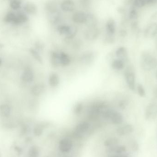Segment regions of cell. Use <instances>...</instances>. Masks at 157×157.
Segmentation results:
<instances>
[{
    "mask_svg": "<svg viewBox=\"0 0 157 157\" xmlns=\"http://www.w3.org/2000/svg\"><path fill=\"white\" fill-rule=\"evenodd\" d=\"M102 117L110 121L113 124H120L123 122V117L119 112L111 109H106L101 114Z\"/></svg>",
    "mask_w": 157,
    "mask_h": 157,
    "instance_id": "1",
    "label": "cell"
},
{
    "mask_svg": "<svg viewBox=\"0 0 157 157\" xmlns=\"http://www.w3.org/2000/svg\"><path fill=\"white\" fill-rule=\"evenodd\" d=\"M141 64L144 71H152L157 67V59L149 53H144L141 58Z\"/></svg>",
    "mask_w": 157,
    "mask_h": 157,
    "instance_id": "2",
    "label": "cell"
},
{
    "mask_svg": "<svg viewBox=\"0 0 157 157\" xmlns=\"http://www.w3.org/2000/svg\"><path fill=\"white\" fill-rule=\"evenodd\" d=\"M124 77L127 86L131 90H135V75L132 68H127L124 73Z\"/></svg>",
    "mask_w": 157,
    "mask_h": 157,
    "instance_id": "3",
    "label": "cell"
},
{
    "mask_svg": "<svg viewBox=\"0 0 157 157\" xmlns=\"http://www.w3.org/2000/svg\"><path fill=\"white\" fill-rule=\"evenodd\" d=\"M73 147V143L72 141L68 137L62 138L59 142V150L63 154H66L71 152Z\"/></svg>",
    "mask_w": 157,
    "mask_h": 157,
    "instance_id": "4",
    "label": "cell"
},
{
    "mask_svg": "<svg viewBox=\"0 0 157 157\" xmlns=\"http://www.w3.org/2000/svg\"><path fill=\"white\" fill-rule=\"evenodd\" d=\"M90 125L89 123L86 121H82L79 123L75 129V136L77 138H80L89 130Z\"/></svg>",
    "mask_w": 157,
    "mask_h": 157,
    "instance_id": "5",
    "label": "cell"
},
{
    "mask_svg": "<svg viewBox=\"0 0 157 157\" xmlns=\"http://www.w3.org/2000/svg\"><path fill=\"white\" fill-rule=\"evenodd\" d=\"M146 38H153L157 35V23L154 22L147 25L144 32Z\"/></svg>",
    "mask_w": 157,
    "mask_h": 157,
    "instance_id": "6",
    "label": "cell"
},
{
    "mask_svg": "<svg viewBox=\"0 0 157 157\" xmlns=\"http://www.w3.org/2000/svg\"><path fill=\"white\" fill-rule=\"evenodd\" d=\"M157 115V104L150 103L147 107L145 112V118L147 120L154 119Z\"/></svg>",
    "mask_w": 157,
    "mask_h": 157,
    "instance_id": "7",
    "label": "cell"
},
{
    "mask_svg": "<svg viewBox=\"0 0 157 157\" xmlns=\"http://www.w3.org/2000/svg\"><path fill=\"white\" fill-rule=\"evenodd\" d=\"M100 30L97 27L88 28L85 33V37L90 40H93L98 38L100 35Z\"/></svg>",
    "mask_w": 157,
    "mask_h": 157,
    "instance_id": "8",
    "label": "cell"
},
{
    "mask_svg": "<svg viewBox=\"0 0 157 157\" xmlns=\"http://www.w3.org/2000/svg\"><path fill=\"white\" fill-rule=\"evenodd\" d=\"M134 129L132 125L127 124L119 127L116 130V133L120 136H123L132 133L134 132Z\"/></svg>",
    "mask_w": 157,
    "mask_h": 157,
    "instance_id": "9",
    "label": "cell"
},
{
    "mask_svg": "<svg viewBox=\"0 0 157 157\" xmlns=\"http://www.w3.org/2000/svg\"><path fill=\"white\" fill-rule=\"evenodd\" d=\"M95 55L92 52H86L81 55L80 58V61L85 64H89L92 63L95 59Z\"/></svg>",
    "mask_w": 157,
    "mask_h": 157,
    "instance_id": "10",
    "label": "cell"
},
{
    "mask_svg": "<svg viewBox=\"0 0 157 157\" xmlns=\"http://www.w3.org/2000/svg\"><path fill=\"white\" fill-rule=\"evenodd\" d=\"M106 29L107 35L114 36L116 32V22L113 18L108 19L106 24Z\"/></svg>",
    "mask_w": 157,
    "mask_h": 157,
    "instance_id": "11",
    "label": "cell"
},
{
    "mask_svg": "<svg viewBox=\"0 0 157 157\" xmlns=\"http://www.w3.org/2000/svg\"><path fill=\"white\" fill-rule=\"evenodd\" d=\"M86 18V14L82 11H78L74 14L72 20L77 24H85Z\"/></svg>",
    "mask_w": 157,
    "mask_h": 157,
    "instance_id": "12",
    "label": "cell"
},
{
    "mask_svg": "<svg viewBox=\"0 0 157 157\" xmlns=\"http://www.w3.org/2000/svg\"><path fill=\"white\" fill-rule=\"evenodd\" d=\"M46 90L45 86L42 83L36 84L32 87L31 92L33 96L39 97L45 92Z\"/></svg>",
    "mask_w": 157,
    "mask_h": 157,
    "instance_id": "13",
    "label": "cell"
},
{
    "mask_svg": "<svg viewBox=\"0 0 157 157\" xmlns=\"http://www.w3.org/2000/svg\"><path fill=\"white\" fill-rule=\"evenodd\" d=\"M98 22V19L94 14L92 13L86 14V18L85 24L88 28L97 27Z\"/></svg>",
    "mask_w": 157,
    "mask_h": 157,
    "instance_id": "14",
    "label": "cell"
},
{
    "mask_svg": "<svg viewBox=\"0 0 157 157\" xmlns=\"http://www.w3.org/2000/svg\"><path fill=\"white\" fill-rule=\"evenodd\" d=\"M61 8L65 12H72L75 9V4L72 0H64L61 4Z\"/></svg>",
    "mask_w": 157,
    "mask_h": 157,
    "instance_id": "15",
    "label": "cell"
},
{
    "mask_svg": "<svg viewBox=\"0 0 157 157\" xmlns=\"http://www.w3.org/2000/svg\"><path fill=\"white\" fill-rule=\"evenodd\" d=\"M126 151V147L124 145H117L108 147L107 152L109 154H115L114 155H120L123 154Z\"/></svg>",
    "mask_w": 157,
    "mask_h": 157,
    "instance_id": "16",
    "label": "cell"
},
{
    "mask_svg": "<svg viewBox=\"0 0 157 157\" xmlns=\"http://www.w3.org/2000/svg\"><path fill=\"white\" fill-rule=\"evenodd\" d=\"M48 19L51 24L56 25L60 20L61 13L59 10L51 13H48Z\"/></svg>",
    "mask_w": 157,
    "mask_h": 157,
    "instance_id": "17",
    "label": "cell"
},
{
    "mask_svg": "<svg viewBox=\"0 0 157 157\" xmlns=\"http://www.w3.org/2000/svg\"><path fill=\"white\" fill-rule=\"evenodd\" d=\"M24 10L27 13L34 15H36L37 13V6L32 2H27L25 5Z\"/></svg>",
    "mask_w": 157,
    "mask_h": 157,
    "instance_id": "18",
    "label": "cell"
},
{
    "mask_svg": "<svg viewBox=\"0 0 157 157\" xmlns=\"http://www.w3.org/2000/svg\"><path fill=\"white\" fill-rule=\"evenodd\" d=\"M28 17L23 12H19L17 15H16V18L13 24L14 25H19L26 23L28 21Z\"/></svg>",
    "mask_w": 157,
    "mask_h": 157,
    "instance_id": "19",
    "label": "cell"
},
{
    "mask_svg": "<svg viewBox=\"0 0 157 157\" xmlns=\"http://www.w3.org/2000/svg\"><path fill=\"white\" fill-rule=\"evenodd\" d=\"M34 75L33 71L29 68L26 69L22 74V80L25 82L29 83L34 80Z\"/></svg>",
    "mask_w": 157,
    "mask_h": 157,
    "instance_id": "20",
    "label": "cell"
},
{
    "mask_svg": "<svg viewBox=\"0 0 157 157\" xmlns=\"http://www.w3.org/2000/svg\"><path fill=\"white\" fill-rule=\"evenodd\" d=\"M50 60L52 65L55 68L59 67L60 64L59 59V52L52 51L51 52Z\"/></svg>",
    "mask_w": 157,
    "mask_h": 157,
    "instance_id": "21",
    "label": "cell"
},
{
    "mask_svg": "<svg viewBox=\"0 0 157 157\" xmlns=\"http://www.w3.org/2000/svg\"><path fill=\"white\" fill-rule=\"evenodd\" d=\"M60 62L61 65L63 66H68L71 63V59L68 54L63 52H59Z\"/></svg>",
    "mask_w": 157,
    "mask_h": 157,
    "instance_id": "22",
    "label": "cell"
},
{
    "mask_svg": "<svg viewBox=\"0 0 157 157\" xmlns=\"http://www.w3.org/2000/svg\"><path fill=\"white\" fill-rule=\"evenodd\" d=\"M45 9L48 13H51L58 10L57 3L53 0H49L45 3Z\"/></svg>",
    "mask_w": 157,
    "mask_h": 157,
    "instance_id": "23",
    "label": "cell"
},
{
    "mask_svg": "<svg viewBox=\"0 0 157 157\" xmlns=\"http://www.w3.org/2000/svg\"><path fill=\"white\" fill-rule=\"evenodd\" d=\"M48 83L52 87H56L60 83V78L58 74L52 73L50 75L48 78Z\"/></svg>",
    "mask_w": 157,
    "mask_h": 157,
    "instance_id": "24",
    "label": "cell"
},
{
    "mask_svg": "<svg viewBox=\"0 0 157 157\" xmlns=\"http://www.w3.org/2000/svg\"><path fill=\"white\" fill-rule=\"evenodd\" d=\"M40 148L36 145L30 147L28 152V157H39L40 156Z\"/></svg>",
    "mask_w": 157,
    "mask_h": 157,
    "instance_id": "25",
    "label": "cell"
},
{
    "mask_svg": "<svg viewBox=\"0 0 157 157\" xmlns=\"http://www.w3.org/2000/svg\"><path fill=\"white\" fill-rule=\"evenodd\" d=\"M115 55L118 59L124 61V60L127 57V49L124 47H120L116 51Z\"/></svg>",
    "mask_w": 157,
    "mask_h": 157,
    "instance_id": "26",
    "label": "cell"
},
{
    "mask_svg": "<svg viewBox=\"0 0 157 157\" xmlns=\"http://www.w3.org/2000/svg\"><path fill=\"white\" fill-rule=\"evenodd\" d=\"M11 111V107L8 104H2L0 106V115L2 117L5 118L9 117Z\"/></svg>",
    "mask_w": 157,
    "mask_h": 157,
    "instance_id": "27",
    "label": "cell"
},
{
    "mask_svg": "<svg viewBox=\"0 0 157 157\" xmlns=\"http://www.w3.org/2000/svg\"><path fill=\"white\" fill-rule=\"evenodd\" d=\"M47 126L46 124L40 123L36 124L33 129V133L36 136H40L42 135L44 129Z\"/></svg>",
    "mask_w": 157,
    "mask_h": 157,
    "instance_id": "28",
    "label": "cell"
},
{
    "mask_svg": "<svg viewBox=\"0 0 157 157\" xmlns=\"http://www.w3.org/2000/svg\"><path fill=\"white\" fill-rule=\"evenodd\" d=\"M119 141L118 138L115 137H109L106 139L103 142V145L105 147H112L117 145L119 144Z\"/></svg>",
    "mask_w": 157,
    "mask_h": 157,
    "instance_id": "29",
    "label": "cell"
},
{
    "mask_svg": "<svg viewBox=\"0 0 157 157\" xmlns=\"http://www.w3.org/2000/svg\"><path fill=\"white\" fill-rule=\"evenodd\" d=\"M124 61L120 59H114L112 63V67L114 70L121 71L124 67Z\"/></svg>",
    "mask_w": 157,
    "mask_h": 157,
    "instance_id": "30",
    "label": "cell"
},
{
    "mask_svg": "<svg viewBox=\"0 0 157 157\" xmlns=\"http://www.w3.org/2000/svg\"><path fill=\"white\" fill-rule=\"evenodd\" d=\"M70 29H71V25H69L66 24L59 25L57 27V30L59 34L60 35H64L65 36L69 34Z\"/></svg>",
    "mask_w": 157,
    "mask_h": 157,
    "instance_id": "31",
    "label": "cell"
},
{
    "mask_svg": "<svg viewBox=\"0 0 157 157\" xmlns=\"http://www.w3.org/2000/svg\"><path fill=\"white\" fill-rule=\"evenodd\" d=\"M138 17V13L137 8L132 5L128 13V18L131 21L137 20Z\"/></svg>",
    "mask_w": 157,
    "mask_h": 157,
    "instance_id": "32",
    "label": "cell"
},
{
    "mask_svg": "<svg viewBox=\"0 0 157 157\" xmlns=\"http://www.w3.org/2000/svg\"><path fill=\"white\" fill-rule=\"evenodd\" d=\"M78 32V28L75 25H71V29L69 34L65 36V38L68 40H71L74 38Z\"/></svg>",
    "mask_w": 157,
    "mask_h": 157,
    "instance_id": "33",
    "label": "cell"
},
{
    "mask_svg": "<svg viewBox=\"0 0 157 157\" xmlns=\"http://www.w3.org/2000/svg\"><path fill=\"white\" fill-rule=\"evenodd\" d=\"M29 51H30V53H31L32 57L38 62L40 64H42L43 63V60H42V58H41V56H40V54H39L37 51L35 49L31 48L29 50Z\"/></svg>",
    "mask_w": 157,
    "mask_h": 157,
    "instance_id": "34",
    "label": "cell"
},
{
    "mask_svg": "<svg viewBox=\"0 0 157 157\" xmlns=\"http://www.w3.org/2000/svg\"><path fill=\"white\" fill-rule=\"evenodd\" d=\"M132 5L137 9H140L147 6L146 0H133Z\"/></svg>",
    "mask_w": 157,
    "mask_h": 157,
    "instance_id": "35",
    "label": "cell"
},
{
    "mask_svg": "<svg viewBox=\"0 0 157 157\" xmlns=\"http://www.w3.org/2000/svg\"><path fill=\"white\" fill-rule=\"evenodd\" d=\"M16 18V15L12 12L8 13L4 18V21L6 23H12L14 21Z\"/></svg>",
    "mask_w": 157,
    "mask_h": 157,
    "instance_id": "36",
    "label": "cell"
},
{
    "mask_svg": "<svg viewBox=\"0 0 157 157\" xmlns=\"http://www.w3.org/2000/svg\"><path fill=\"white\" fill-rule=\"evenodd\" d=\"M21 2L16 0H10V6L13 10H17L20 8Z\"/></svg>",
    "mask_w": 157,
    "mask_h": 157,
    "instance_id": "37",
    "label": "cell"
},
{
    "mask_svg": "<svg viewBox=\"0 0 157 157\" xmlns=\"http://www.w3.org/2000/svg\"><path fill=\"white\" fill-rule=\"evenodd\" d=\"M83 104L80 102H78L75 106L73 111L75 115H79L83 110Z\"/></svg>",
    "mask_w": 157,
    "mask_h": 157,
    "instance_id": "38",
    "label": "cell"
},
{
    "mask_svg": "<svg viewBox=\"0 0 157 157\" xmlns=\"http://www.w3.org/2000/svg\"><path fill=\"white\" fill-rule=\"evenodd\" d=\"M137 91L138 95L141 97H144L146 96L145 90L143 85L138 84L137 86Z\"/></svg>",
    "mask_w": 157,
    "mask_h": 157,
    "instance_id": "39",
    "label": "cell"
},
{
    "mask_svg": "<svg viewBox=\"0 0 157 157\" xmlns=\"http://www.w3.org/2000/svg\"><path fill=\"white\" fill-rule=\"evenodd\" d=\"M91 0H79V4L82 8L87 9L90 6Z\"/></svg>",
    "mask_w": 157,
    "mask_h": 157,
    "instance_id": "40",
    "label": "cell"
},
{
    "mask_svg": "<svg viewBox=\"0 0 157 157\" xmlns=\"http://www.w3.org/2000/svg\"><path fill=\"white\" fill-rule=\"evenodd\" d=\"M130 146H131L132 150L135 152L138 151L139 149V144L136 140H132L130 143Z\"/></svg>",
    "mask_w": 157,
    "mask_h": 157,
    "instance_id": "41",
    "label": "cell"
},
{
    "mask_svg": "<svg viewBox=\"0 0 157 157\" xmlns=\"http://www.w3.org/2000/svg\"><path fill=\"white\" fill-rule=\"evenodd\" d=\"M131 29L133 31H137L139 29V23H138L137 20H134V21H132L131 22Z\"/></svg>",
    "mask_w": 157,
    "mask_h": 157,
    "instance_id": "42",
    "label": "cell"
},
{
    "mask_svg": "<svg viewBox=\"0 0 157 157\" xmlns=\"http://www.w3.org/2000/svg\"><path fill=\"white\" fill-rule=\"evenodd\" d=\"M29 126L26 124H22L20 129V135L24 136L28 132Z\"/></svg>",
    "mask_w": 157,
    "mask_h": 157,
    "instance_id": "43",
    "label": "cell"
},
{
    "mask_svg": "<svg viewBox=\"0 0 157 157\" xmlns=\"http://www.w3.org/2000/svg\"><path fill=\"white\" fill-rule=\"evenodd\" d=\"M35 47L37 50L41 51L44 49L45 48L44 44L40 41H37L35 43Z\"/></svg>",
    "mask_w": 157,
    "mask_h": 157,
    "instance_id": "44",
    "label": "cell"
},
{
    "mask_svg": "<svg viewBox=\"0 0 157 157\" xmlns=\"http://www.w3.org/2000/svg\"><path fill=\"white\" fill-rule=\"evenodd\" d=\"M118 105H119V107H120V109H124L127 107L128 103H127V101L126 100H122L119 101Z\"/></svg>",
    "mask_w": 157,
    "mask_h": 157,
    "instance_id": "45",
    "label": "cell"
},
{
    "mask_svg": "<svg viewBox=\"0 0 157 157\" xmlns=\"http://www.w3.org/2000/svg\"><path fill=\"white\" fill-rule=\"evenodd\" d=\"M105 40L108 43H113L115 41L114 36L107 35V36L105 37Z\"/></svg>",
    "mask_w": 157,
    "mask_h": 157,
    "instance_id": "46",
    "label": "cell"
},
{
    "mask_svg": "<svg viewBox=\"0 0 157 157\" xmlns=\"http://www.w3.org/2000/svg\"><path fill=\"white\" fill-rule=\"evenodd\" d=\"M117 12L119 13V14L121 15L125 14V12H126V10H125V8L123 6H119L118 7L117 9Z\"/></svg>",
    "mask_w": 157,
    "mask_h": 157,
    "instance_id": "47",
    "label": "cell"
},
{
    "mask_svg": "<svg viewBox=\"0 0 157 157\" xmlns=\"http://www.w3.org/2000/svg\"><path fill=\"white\" fill-rule=\"evenodd\" d=\"M119 35L122 37H125L127 35V31L124 29H121L119 31Z\"/></svg>",
    "mask_w": 157,
    "mask_h": 157,
    "instance_id": "48",
    "label": "cell"
},
{
    "mask_svg": "<svg viewBox=\"0 0 157 157\" xmlns=\"http://www.w3.org/2000/svg\"><path fill=\"white\" fill-rule=\"evenodd\" d=\"M147 5L152 6L157 4V0H146Z\"/></svg>",
    "mask_w": 157,
    "mask_h": 157,
    "instance_id": "49",
    "label": "cell"
},
{
    "mask_svg": "<svg viewBox=\"0 0 157 157\" xmlns=\"http://www.w3.org/2000/svg\"><path fill=\"white\" fill-rule=\"evenodd\" d=\"M15 150L16 151L18 155H21L23 153V149L22 148L18 146H15L14 147Z\"/></svg>",
    "mask_w": 157,
    "mask_h": 157,
    "instance_id": "50",
    "label": "cell"
},
{
    "mask_svg": "<svg viewBox=\"0 0 157 157\" xmlns=\"http://www.w3.org/2000/svg\"><path fill=\"white\" fill-rule=\"evenodd\" d=\"M151 19L155 22L157 21V10L152 14L151 16Z\"/></svg>",
    "mask_w": 157,
    "mask_h": 157,
    "instance_id": "51",
    "label": "cell"
},
{
    "mask_svg": "<svg viewBox=\"0 0 157 157\" xmlns=\"http://www.w3.org/2000/svg\"><path fill=\"white\" fill-rule=\"evenodd\" d=\"M154 96L155 98H157V87L155 88L154 91Z\"/></svg>",
    "mask_w": 157,
    "mask_h": 157,
    "instance_id": "52",
    "label": "cell"
},
{
    "mask_svg": "<svg viewBox=\"0 0 157 157\" xmlns=\"http://www.w3.org/2000/svg\"><path fill=\"white\" fill-rule=\"evenodd\" d=\"M119 157H129L128 156L126 155H119Z\"/></svg>",
    "mask_w": 157,
    "mask_h": 157,
    "instance_id": "53",
    "label": "cell"
},
{
    "mask_svg": "<svg viewBox=\"0 0 157 157\" xmlns=\"http://www.w3.org/2000/svg\"><path fill=\"white\" fill-rule=\"evenodd\" d=\"M109 157H119V155H112Z\"/></svg>",
    "mask_w": 157,
    "mask_h": 157,
    "instance_id": "54",
    "label": "cell"
},
{
    "mask_svg": "<svg viewBox=\"0 0 157 157\" xmlns=\"http://www.w3.org/2000/svg\"><path fill=\"white\" fill-rule=\"evenodd\" d=\"M4 48V45L2 44H0V50L2 48Z\"/></svg>",
    "mask_w": 157,
    "mask_h": 157,
    "instance_id": "55",
    "label": "cell"
},
{
    "mask_svg": "<svg viewBox=\"0 0 157 157\" xmlns=\"http://www.w3.org/2000/svg\"><path fill=\"white\" fill-rule=\"evenodd\" d=\"M63 157H71V156H70V155H65V156H63Z\"/></svg>",
    "mask_w": 157,
    "mask_h": 157,
    "instance_id": "56",
    "label": "cell"
},
{
    "mask_svg": "<svg viewBox=\"0 0 157 157\" xmlns=\"http://www.w3.org/2000/svg\"><path fill=\"white\" fill-rule=\"evenodd\" d=\"M2 63V60L1 59H0V66H1V64Z\"/></svg>",
    "mask_w": 157,
    "mask_h": 157,
    "instance_id": "57",
    "label": "cell"
},
{
    "mask_svg": "<svg viewBox=\"0 0 157 157\" xmlns=\"http://www.w3.org/2000/svg\"><path fill=\"white\" fill-rule=\"evenodd\" d=\"M156 78L157 79V71L156 73Z\"/></svg>",
    "mask_w": 157,
    "mask_h": 157,
    "instance_id": "58",
    "label": "cell"
},
{
    "mask_svg": "<svg viewBox=\"0 0 157 157\" xmlns=\"http://www.w3.org/2000/svg\"><path fill=\"white\" fill-rule=\"evenodd\" d=\"M16 1H19V2H21V1H22V0H16Z\"/></svg>",
    "mask_w": 157,
    "mask_h": 157,
    "instance_id": "59",
    "label": "cell"
},
{
    "mask_svg": "<svg viewBox=\"0 0 157 157\" xmlns=\"http://www.w3.org/2000/svg\"><path fill=\"white\" fill-rule=\"evenodd\" d=\"M44 157H49V156H46Z\"/></svg>",
    "mask_w": 157,
    "mask_h": 157,
    "instance_id": "60",
    "label": "cell"
},
{
    "mask_svg": "<svg viewBox=\"0 0 157 157\" xmlns=\"http://www.w3.org/2000/svg\"><path fill=\"white\" fill-rule=\"evenodd\" d=\"M133 1V0H132V1Z\"/></svg>",
    "mask_w": 157,
    "mask_h": 157,
    "instance_id": "61",
    "label": "cell"
}]
</instances>
